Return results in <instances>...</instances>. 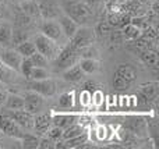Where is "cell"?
<instances>
[{
	"label": "cell",
	"instance_id": "cell-39",
	"mask_svg": "<svg viewBox=\"0 0 159 149\" xmlns=\"http://www.w3.org/2000/svg\"><path fill=\"white\" fill-rule=\"evenodd\" d=\"M113 28L110 27V24L107 21L105 22H101V24H98V27H96V32L99 33V35H109L110 32H112Z\"/></svg>",
	"mask_w": 159,
	"mask_h": 149
},
{
	"label": "cell",
	"instance_id": "cell-19",
	"mask_svg": "<svg viewBox=\"0 0 159 149\" xmlns=\"http://www.w3.org/2000/svg\"><path fill=\"white\" fill-rule=\"evenodd\" d=\"M20 10L22 13H25L27 15L32 17H39V8H38V4H36L35 0H25V2H20Z\"/></svg>",
	"mask_w": 159,
	"mask_h": 149
},
{
	"label": "cell",
	"instance_id": "cell-9",
	"mask_svg": "<svg viewBox=\"0 0 159 149\" xmlns=\"http://www.w3.org/2000/svg\"><path fill=\"white\" fill-rule=\"evenodd\" d=\"M0 60H2V63L6 64L8 68L14 70V71H20V64H21L22 56L20 55L17 50L6 49L0 53Z\"/></svg>",
	"mask_w": 159,
	"mask_h": 149
},
{
	"label": "cell",
	"instance_id": "cell-40",
	"mask_svg": "<svg viewBox=\"0 0 159 149\" xmlns=\"http://www.w3.org/2000/svg\"><path fill=\"white\" fill-rule=\"evenodd\" d=\"M38 148H42V149L55 148V142H53V139H50V138H43L42 141L38 142Z\"/></svg>",
	"mask_w": 159,
	"mask_h": 149
},
{
	"label": "cell",
	"instance_id": "cell-27",
	"mask_svg": "<svg viewBox=\"0 0 159 149\" xmlns=\"http://www.w3.org/2000/svg\"><path fill=\"white\" fill-rule=\"evenodd\" d=\"M123 36L126 39H130V41H134V39L140 38L141 36V29L140 28H137L135 25H133L131 22H129L127 25H124L123 27Z\"/></svg>",
	"mask_w": 159,
	"mask_h": 149
},
{
	"label": "cell",
	"instance_id": "cell-16",
	"mask_svg": "<svg viewBox=\"0 0 159 149\" xmlns=\"http://www.w3.org/2000/svg\"><path fill=\"white\" fill-rule=\"evenodd\" d=\"M85 72L81 70L80 64H73L69 68H66V71L63 72V78L69 82H78V81L82 80Z\"/></svg>",
	"mask_w": 159,
	"mask_h": 149
},
{
	"label": "cell",
	"instance_id": "cell-36",
	"mask_svg": "<svg viewBox=\"0 0 159 149\" xmlns=\"http://www.w3.org/2000/svg\"><path fill=\"white\" fill-rule=\"evenodd\" d=\"M127 128L134 134H141V131H144V123L141 120L134 119L130 121V124H127Z\"/></svg>",
	"mask_w": 159,
	"mask_h": 149
},
{
	"label": "cell",
	"instance_id": "cell-22",
	"mask_svg": "<svg viewBox=\"0 0 159 149\" xmlns=\"http://www.w3.org/2000/svg\"><path fill=\"white\" fill-rule=\"evenodd\" d=\"M88 141V134L82 133L77 137H73V138L69 139H63L64 148H81L84 144H87Z\"/></svg>",
	"mask_w": 159,
	"mask_h": 149
},
{
	"label": "cell",
	"instance_id": "cell-1",
	"mask_svg": "<svg viewBox=\"0 0 159 149\" xmlns=\"http://www.w3.org/2000/svg\"><path fill=\"white\" fill-rule=\"evenodd\" d=\"M64 13L66 15H69L73 21H75L77 24H85L89 21V18L92 17V11H91L89 6L82 3L81 0H73V2H66L64 4Z\"/></svg>",
	"mask_w": 159,
	"mask_h": 149
},
{
	"label": "cell",
	"instance_id": "cell-42",
	"mask_svg": "<svg viewBox=\"0 0 159 149\" xmlns=\"http://www.w3.org/2000/svg\"><path fill=\"white\" fill-rule=\"evenodd\" d=\"M8 94L4 91V89H0V106H4L6 103V99H7Z\"/></svg>",
	"mask_w": 159,
	"mask_h": 149
},
{
	"label": "cell",
	"instance_id": "cell-47",
	"mask_svg": "<svg viewBox=\"0 0 159 149\" xmlns=\"http://www.w3.org/2000/svg\"><path fill=\"white\" fill-rule=\"evenodd\" d=\"M3 88H4V86H3V82L0 81V89H3Z\"/></svg>",
	"mask_w": 159,
	"mask_h": 149
},
{
	"label": "cell",
	"instance_id": "cell-7",
	"mask_svg": "<svg viewBox=\"0 0 159 149\" xmlns=\"http://www.w3.org/2000/svg\"><path fill=\"white\" fill-rule=\"evenodd\" d=\"M8 117L14 120L21 128L25 130H34V114L27 112L25 109H20V110H10L7 113Z\"/></svg>",
	"mask_w": 159,
	"mask_h": 149
},
{
	"label": "cell",
	"instance_id": "cell-8",
	"mask_svg": "<svg viewBox=\"0 0 159 149\" xmlns=\"http://www.w3.org/2000/svg\"><path fill=\"white\" fill-rule=\"evenodd\" d=\"M28 88L31 91L36 92V94L42 95V96H52L56 92V85L49 81L48 78L45 80H38V81H32V82L28 84Z\"/></svg>",
	"mask_w": 159,
	"mask_h": 149
},
{
	"label": "cell",
	"instance_id": "cell-32",
	"mask_svg": "<svg viewBox=\"0 0 159 149\" xmlns=\"http://www.w3.org/2000/svg\"><path fill=\"white\" fill-rule=\"evenodd\" d=\"M74 103V95L71 92H66V94H61L59 98V106L63 109H69L73 106Z\"/></svg>",
	"mask_w": 159,
	"mask_h": 149
},
{
	"label": "cell",
	"instance_id": "cell-26",
	"mask_svg": "<svg viewBox=\"0 0 159 149\" xmlns=\"http://www.w3.org/2000/svg\"><path fill=\"white\" fill-rule=\"evenodd\" d=\"M28 38H30V33H28L27 29H24V28L16 27L11 31V43H14V45H18V43H21V42L28 41Z\"/></svg>",
	"mask_w": 159,
	"mask_h": 149
},
{
	"label": "cell",
	"instance_id": "cell-12",
	"mask_svg": "<svg viewBox=\"0 0 159 149\" xmlns=\"http://www.w3.org/2000/svg\"><path fill=\"white\" fill-rule=\"evenodd\" d=\"M131 20V15L124 11H109L107 15V22L110 24L112 28H123L127 25Z\"/></svg>",
	"mask_w": 159,
	"mask_h": 149
},
{
	"label": "cell",
	"instance_id": "cell-15",
	"mask_svg": "<svg viewBox=\"0 0 159 149\" xmlns=\"http://www.w3.org/2000/svg\"><path fill=\"white\" fill-rule=\"evenodd\" d=\"M52 125V117L49 114H39L34 117V130L38 134H45Z\"/></svg>",
	"mask_w": 159,
	"mask_h": 149
},
{
	"label": "cell",
	"instance_id": "cell-5",
	"mask_svg": "<svg viewBox=\"0 0 159 149\" xmlns=\"http://www.w3.org/2000/svg\"><path fill=\"white\" fill-rule=\"evenodd\" d=\"M93 39H95V33H93V31L91 29V28L82 27V28H77L75 33L70 38V43H71L77 50H80L81 47L92 45Z\"/></svg>",
	"mask_w": 159,
	"mask_h": 149
},
{
	"label": "cell",
	"instance_id": "cell-34",
	"mask_svg": "<svg viewBox=\"0 0 159 149\" xmlns=\"http://www.w3.org/2000/svg\"><path fill=\"white\" fill-rule=\"evenodd\" d=\"M130 85H131V84H130L129 81H126L123 77H120L119 74L115 72V75H113V88L119 89V91H123V89L130 88Z\"/></svg>",
	"mask_w": 159,
	"mask_h": 149
},
{
	"label": "cell",
	"instance_id": "cell-44",
	"mask_svg": "<svg viewBox=\"0 0 159 149\" xmlns=\"http://www.w3.org/2000/svg\"><path fill=\"white\" fill-rule=\"evenodd\" d=\"M107 2H109V3H119L120 0H107Z\"/></svg>",
	"mask_w": 159,
	"mask_h": 149
},
{
	"label": "cell",
	"instance_id": "cell-11",
	"mask_svg": "<svg viewBox=\"0 0 159 149\" xmlns=\"http://www.w3.org/2000/svg\"><path fill=\"white\" fill-rule=\"evenodd\" d=\"M41 31H42V33H43L45 36L53 39V41L60 39L61 33H63L61 32L60 25H59L57 22L52 21V20H45V21L42 22V25H41Z\"/></svg>",
	"mask_w": 159,
	"mask_h": 149
},
{
	"label": "cell",
	"instance_id": "cell-29",
	"mask_svg": "<svg viewBox=\"0 0 159 149\" xmlns=\"http://www.w3.org/2000/svg\"><path fill=\"white\" fill-rule=\"evenodd\" d=\"M14 22H16L17 28H28L31 24H32V17L27 15L25 13H22L21 10L16 14V18H14Z\"/></svg>",
	"mask_w": 159,
	"mask_h": 149
},
{
	"label": "cell",
	"instance_id": "cell-10",
	"mask_svg": "<svg viewBox=\"0 0 159 149\" xmlns=\"http://www.w3.org/2000/svg\"><path fill=\"white\" fill-rule=\"evenodd\" d=\"M42 105H43V99H42V95L36 94V92H30V94L25 95L24 98V109L30 113L35 114L38 113L42 109Z\"/></svg>",
	"mask_w": 159,
	"mask_h": 149
},
{
	"label": "cell",
	"instance_id": "cell-35",
	"mask_svg": "<svg viewBox=\"0 0 159 149\" xmlns=\"http://www.w3.org/2000/svg\"><path fill=\"white\" fill-rule=\"evenodd\" d=\"M32 67H34V64L31 63L30 57H22L21 64H20V71H21V74L24 77H27V78L30 77V72L32 70Z\"/></svg>",
	"mask_w": 159,
	"mask_h": 149
},
{
	"label": "cell",
	"instance_id": "cell-37",
	"mask_svg": "<svg viewBox=\"0 0 159 149\" xmlns=\"http://www.w3.org/2000/svg\"><path fill=\"white\" fill-rule=\"evenodd\" d=\"M46 133H48V137H49L50 139H53V141H59V139H61L63 130H61L60 127H56V125H53V127L49 128Z\"/></svg>",
	"mask_w": 159,
	"mask_h": 149
},
{
	"label": "cell",
	"instance_id": "cell-31",
	"mask_svg": "<svg viewBox=\"0 0 159 149\" xmlns=\"http://www.w3.org/2000/svg\"><path fill=\"white\" fill-rule=\"evenodd\" d=\"M48 77H49V72L46 71L45 67H35L34 66L28 78L32 81H38V80H45V78H48Z\"/></svg>",
	"mask_w": 159,
	"mask_h": 149
},
{
	"label": "cell",
	"instance_id": "cell-14",
	"mask_svg": "<svg viewBox=\"0 0 159 149\" xmlns=\"http://www.w3.org/2000/svg\"><path fill=\"white\" fill-rule=\"evenodd\" d=\"M158 95V84L157 82H148L140 86V92L138 96L144 100V102H149V100L155 99Z\"/></svg>",
	"mask_w": 159,
	"mask_h": 149
},
{
	"label": "cell",
	"instance_id": "cell-45",
	"mask_svg": "<svg viewBox=\"0 0 159 149\" xmlns=\"http://www.w3.org/2000/svg\"><path fill=\"white\" fill-rule=\"evenodd\" d=\"M8 2H11V3H20V0H8Z\"/></svg>",
	"mask_w": 159,
	"mask_h": 149
},
{
	"label": "cell",
	"instance_id": "cell-23",
	"mask_svg": "<svg viewBox=\"0 0 159 149\" xmlns=\"http://www.w3.org/2000/svg\"><path fill=\"white\" fill-rule=\"evenodd\" d=\"M4 106L8 110H20L24 109V98L18 96V95H8L6 99Z\"/></svg>",
	"mask_w": 159,
	"mask_h": 149
},
{
	"label": "cell",
	"instance_id": "cell-43",
	"mask_svg": "<svg viewBox=\"0 0 159 149\" xmlns=\"http://www.w3.org/2000/svg\"><path fill=\"white\" fill-rule=\"evenodd\" d=\"M138 2H140V3H143V4H147V3H148L149 0H138Z\"/></svg>",
	"mask_w": 159,
	"mask_h": 149
},
{
	"label": "cell",
	"instance_id": "cell-6",
	"mask_svg": "<svg viewBox=\"0 0 159 149\" xmlns=\"http://www.w3.org/2000/svg\"><path fill=\"white\" fill-rule=\"evenodd\" d=\"M0 131H3L4 134H7L10 137L20 139H22V137L25 135L22 133V128L11 117H8L7 114H0Z\"/></svg>",
	"mask_w": 159,
	"mask_h": 149
},
{
	"label": "cell",
	"instance_id": "cell-30",
	"mask_svg": "<svg viewBox=\"0 0 159 149\" xmlns=\"http://www.w3.org/2000/svg\"><path fill=\"white\" fill-rule=\"evenodd\" d=\"M80 67L85 74H92L98 70V63H96L95 59H82L80 61Z\"/></svg>",
	"mask_w": 159,
	"mask_h": 149
},
{
	"label": "cell",
	"instance_id": "cell-46",
	"mask_svg": "<svg viewBox=\"0 0 159 149\" xmlns=\"http://www.w3.org/2000/svg\"><path fill=\"white\" fill-rule=\"evenodd\" d=\"M87 2H89V3H95V2H98V0H87Z\"/></svg>",
	"mask_w": 159,
	"mask_h": 149
},
{
	"label": "cell",
	"instance_id": "cell-25",
	"mask_svg": "<svg viewBox=\"0 0 159 149\" xmlns=\"http://www.w3.org/2000/svg\"><path fill=\"white\" fill-rule=\"evenodd\" d=\"M11 31L13 28L7 24H0V45L8 47L11 43Z\"/></svg>",
	"mask_w": 159,
	"mask_h": 149
},
{
	"label": "cell",
	"instance_id": "cell-20",
	"mask_svg": "<svg viewBox=\"0 0 159 149\" xmlns=\"http://www.w3.org/2000/svg\"><path fill=\"white\" fill-rule=\"evenodd\" d=\"M140 59L148 67H157V64H158V53L155 50L143 49L140 53Z\"/></svg>",
	"mask_w": 159,
	"mask_h": 149
},
{
	"label": "cell",
	"instance_id": "cell-28",
	"mask_svg": "<svg viewBox=\"0 0 159 149\" xmlns=\"http://www.w3.org/2000/svg\"><path fill=\"white\" fill-rule=\"evenodd\" d=\"M84 133V128H82V125L80 124H70L67 128H64L63 130V134H61V139H69V138H73V137H77L80 134Z\"/></svg>",
	"mask_w": 159,
	"mask_h": 149
},
{
	"label": "cell",
	"instance_id": "cell-18",
	"mask_svg": "<svg viewBox=\"0 0 159 149\" xmlns=\"http://www.w3.org/2000/svg\"><path fill=\"white\" fill-rule=\"evenodd\" d=\"M143 3H140L138 0H129L124 4H121V10L124 13L130 14L131 17H137L141 15V10H143Z\"/></svg>",
	"mask_w": 159,
	"mask_h": 149
},
{
	"label": "cell",
	"instance_id": "cell-33",
	"mask_svg": "<svg viewBox=\"0 0 159 149\" xmlns=\"http://www.w3.org/2000/svg\"><path fill=\"white\" fill-rule=\"evenodd\" d=\"M30 60L35 67H46L48 66V59L45 57L43 55H41L39 52H35L34 55H31Z\"/></svg>",
	"mask_w": 159,
	"mask_h": 149
},
{
	"label": "cell",
	"instance_id": "cell-4",
	"mask_svg": "<svg viewBox=\"0 0 159 149\" xmlns=\"http://www.w3.org/2000/svg\"><path fill=\"white\" fill-rule=\"evenodd\" d=\"M34 43H35L36 52H39L41 55H43L48 60L55 59L56 55H57V46H56L55 41L50 39V38H48V36H45L43 33L36 36Z\"/></svg>",
	"mask_w": 159,
	"mask_h": 149
},
{
	"label": "cell",
	"instance_id": "cell-24",
	"mask_svg": "<svg viewBox=\"0 0 159 149\" xmlns=\"http://www.w3.org/2000/svg\"><path fill=\"white\" fill-rule=\"evenodd\" d=\"M16 50L22 56V57H30L31 55L36 52V47H35V43L30 41H25V42H21V43L16 45Z\"/></svg>",
	"mask_w": 159,
	"mask_h": 149
},
{
	"label": "cell",
	"instance_id": "cell-3",
	"mask_svg": "<svg viewBox=\"0 0 159 149\" xmlns=\"http://www.w3.org/2000/svg\"><path fill=\"white\" fill-rule=\"evenodd\" d=\"M39 8V17L43 20H56L61 14V8L56 0H35Z\"/></svg>",
	"mask_w": 159,
	"mask_h": 149
},
{
	"label": "cell",
	"instance_id": "cell-13",
	"mask_svg": "<svg viewBox=\"0 0 159 149\" xmlns=\"http://www.w3.org/2000/svg\"><path fill=\"white\" fill-rule=\"evenodd\" d=\"M59 18H60L59 25H60V28H61V32L70 39L75 33V31H77L78 24L75 21H73V20L70 18L69 15H66V14H60Z\"/></svg>",
	"mask_w": 159,
	"mask_h": 149
},
{
	"label": "cell",
	"instance_id": "cell-41",
	"mask_svg": "<svg viewBox=\"0 0 159 149\" xmlns=\"http://www.w3.org/2000/svg\"><path fill=\"white\" fill-rule=\"evenodd\" d=\"M7 15H8V11H7V8H6V6L2 3V0H0V20H4V18H7Z\"/></svg>",
	"mask_w": 159,
	"mask_h": 149
},
{
	"label": "cell",
	"instance_id": "cell-48",
	"mask_svg": "<svg viewBox=\"0 0 159 149\" xmlns=\"http://www.w3.org/2000/svg\"><path fill=\"white\" fill-rule=\"evenodd\" d=\"M66 2H73V0H66Z\"/></svg>",
	"mask_w": 159,
	"mask_h": 149
},
{
	"label": "cell",
	"instance_id": "cell-21",
	"mask_svg": "<svg viewBox=\"0 0 159 149\" xmlns=\"http://www.w3.org/2000/svg\"><path fill=\"white\" fill-rule=\"evenodd\" d=\"M74 120L75 117L71 116V114H57V116L52 117V125H56V127H60L61 130H64L70 124H73Z\"/></svg>",
	"mask_w": 159,
	"mask_h": 149
},
{
	"label": "cell",
	"instance_id": "cell-49",
	"mask_svg": "<svg viewBox=\"0 0 159 149\" xmlns=\"http://www.w3.org/2000/svg\"><path fill=\"white\" fill-rule=\"evenodd\" d=\"M20 2H25V0H20Z\"/></svg>",
	"mask_w": 159,
	"mask_h": 149
},
{
	"label": "cell",
	"instance_id": "cell-2",
	"mask_svg": "<svg viewBox=\"0 0 159 149\" xmlns=\"http://www.w3.org/2000/svg\"><path fill=\"white\" fill-rule=\"evenodd\" d=\"M78 57V50L71 43H69L59 52V55H56V68H69L70 66L75 64Z\"/></svg>",
	"mask_w": 159,
	"mask_h": 149
},
{
	"label": "cell",
	"instance_id": "cell-38",
	"mask_svg": "<svg viewBox=\"0 0 159 149\" xmlns=\"http://www.w3.org/2000/svg\"><path fill=\"white\" fill-rule=\"evenodd\" d=\"M22 141H24V148H38V139L32 135H27L25 134L22 137Z\"/></svg>",
	"mask_w": 159,
	"mask_h": 149
},
{
	"label": "cell",
	"instance_id": "cell-17",
	"mask_svg": "<svg viewBox=\"0 0 159 149\" xmlns=\"http://www.w3.org/2000/svg\"><path fill=\"white\" fill-rule=\"evenodd\" d=\"M116 74H119L120 77H123L126 81H129L130 84H133L137 80V71L133 66L130 64H119V67L116 68Z\"/></svg>",
	"mask_w": 159,
	"mask_h": 149
}]
</instances>
